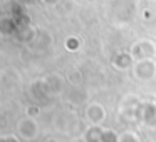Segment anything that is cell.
Listing matches in <instances>:
<instances>
[{
	"label": "cell",
	"instance_id": "cell-1",
	"mask_svg": "<svg viewBox=\"0 0 156 142\" xmlns=\"http://www.w3.org/2000/svg\"><path fill=\"white\" fill-rule=\"evenodd\" d=\"M19 130H20L24 139H34L37 135V124L34 122L32 117H27L19 124Z\"/></svg>",
	"mask_w": 156,
	"mask_h": 142
},
{
	"label": "cell",
	"instance_id": "cell-5",
	"mask_svg": "<svg viewBox=\"0 0 156 142\" xmlns=\"http://www.w3.org/2000/svg\"><path fill=\"white\" fill-rule=\"evenodd\" d=\"M47 142H55V140H54V139H49V140H47Z\"/></svg>",
	"mask_w": 156,
	"mask_h": 142
},
{
	"label": "cell",
	"instance_id": "cell-3",
	"mask_svg": "<svg viewBox=\"0 0 156 142\" xmlns=\"http://www.w3.org/2000/svg\"><path fill=\"white\" fill-rule=\"evenodd\" d=\"M121 142H139V139H138V135L131 134V132H126L121 137Z\"/></svg>",
	"mask_w": 156,
	"mask_h": 142
},
{
	"label": "cell",
	"instance_id": "cell-4",
	"mask_svg": "<svg viewBox=\"0 0 156 142\" xmlns=\"http://www.w3.org/2000/svg\"><path fill=\"white\" fill-rule=\"evenodd\" d=\"M34 114H39V109H37V107H30V109H27V117H32Z\"/></svg>",
	"mask_w": 156,
	"mask_h": 142
},
{
	"label": "cell",
	"instance_id": "cell-2",
	"mask_svg": "<svg viewBox=\"0 0 156 142\" xmlns=\"http://www.w3.org/2000/svg\"><path fill=\"white\" fill-rule=\"evenodd\" d=\"M87 117H89V120H91V122L99 124V122L104 119V109H102L99 104H92L91 107L87 109Z\"/></svg>",
	"mask_w": 156,
	"mask_h": 142
}]
</instances>
